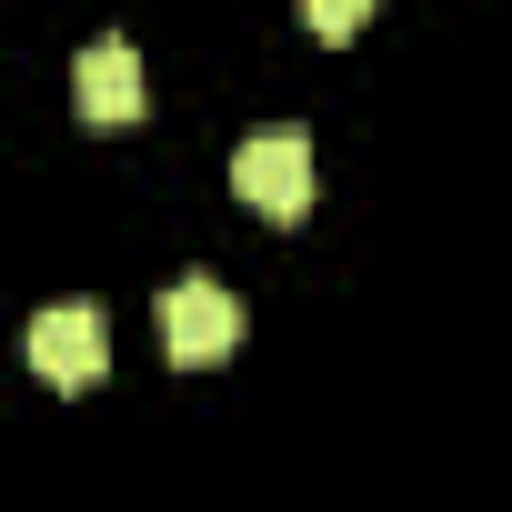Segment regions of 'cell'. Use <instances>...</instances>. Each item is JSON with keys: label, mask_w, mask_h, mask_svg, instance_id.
<instances>
[{"label": "cell", "mask_w": 512, "mask_h": 512, "mask_svg": "<svg viewBox=\"0 0 512 512\" xmlns=\"http://www.w3.org/2000/svg\"><path fill=\"white\" fill-rule=\"evenodd\" d=\"M161 352H171L181 372H201V362L241 352V302H231V292H221L211 272L171 282V292H161Z\"/></svg>", "instance_id": "3"}, {"label": "cell", "mask_w": 512, "mask_h": 512, "mask_svg": "<svg viewBox=\"0 0 512 512\" xmlns=\"http://www.w3.org/2000/svg\"><path fill=\"white\" fill-rule=\"evenodd\" d=\"M231 191L262 221H302L312 211V131H251L231 151Z\"/></svg>", "instance_id": "2"}, {"label": "cell", "mask_w": 512, "mask_h": 512, "mask_svg": "<svg viewBox=\"0 0 512 512\" xmlns=\"http://www.w3.org/2000/svg\"><path fill=\"white\" fill-rule=\"evenodd\" d=\"M71 101H81V121H91V131H121V121H141V111H151L141 51H131V41H91V51L71 61Z\"/></svg>", "instance_id": "4"}, {"label": "cell", "mask_w": 512, "mask_h": 512, "mask_svg": "<svg viewBox=\"0 0 512 512\" xmlns=\"http://www.w3.org/2000/svg\"><path fill=\"white\" fill-rule=\"evenodd\" d=\"M31 372H41L51 392H91V382L111 372V322H101V302H41V312H31Z\"/></svg>", "instance_id": "1"}, {"label": "cell", "mask_w": 512, "mask_h": 512, "mask_svg": "<svg viewBox=\"0 0 512 512\" xmlns=\"http://www.w3.org/2000/svg\"><path fill=\"white\" fill-rule=\"evenodd\" d=\"M312 31H322V41H352V31H362V11H352V0H322Z\"/></svg>", "instance_id": "5"}]
</instances>
